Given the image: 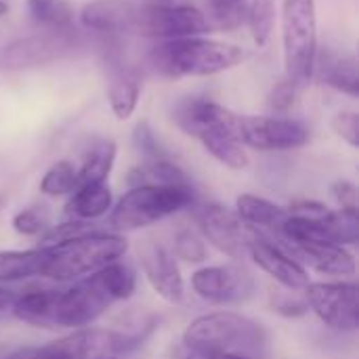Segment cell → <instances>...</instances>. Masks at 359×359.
Masks as SVG:
<instances>
[{
	"instance_id": "cell-17",
	"label": "cell",
	"mask_w": 359,
	"mask_h": 359,
	"mask_svg": "<svg viewBox=\"0 0 359 359\" xmlns=\"http://www.w3.org/2000/svg\"><path fill=\"white\" fill-rule=\"evenodd\" d=\"M236 118L238 114L227 111V116L217 122L215 126L202 130L196 139H200V143L204 145V149L223 166L233 168V170H242L248 166V154L244 149V145L240 143L238 135H236Z\"/></svg>"
},
{
	"instance_id": "cell-41",
	"label": "cell",
	"mask_w": 359,
	"mask_h": 359,
	"mask_svg": "<svg viewBox=\"0 0 359 359\" xmlns=\"http://www.w3.org/2000/svg\"><path fill=\"white\" fill-rule=\"evenodd\" d=\"M4 204H6V196H2V194H0V208H2Z\"/></svg>"
},
{
	"instance_id": "cell-28",
	"label": "cell",
	"mask_w": 359,
	"mask_h": 359,
	"mask_svg": "<svg viewBox=\"0 0 359 359\" xmlns=\"http://www.w3.org/2000/svg\"><path fill=\"white\" fill-rule=\"evenodd\" d=\"M246 19L252 40L259 46H265L273 27V0H252L246 11Z\"/></svg>"
},
{
	"instance_id": "cell-27",
	"label": "cell",
	"mask_w": 359,
	"mask_h": 359,
	"mask_svg": "<svg viewBox=\"0 0 359 359\" xmlns=\"http://www.w3.org/2000/svg\"><path fill=\"white\" fill-rule=\"evenodd\" d=\"M78 185V170L72 162H55L40 181V191L46 196H67Z\"/></svg>"
},
{
	"instance_id": "cell-10",
	"label": "cell",
	"mask_w": 359,
	"mask_h": 359,
	"mask_svg": "<svg viewBox=\"0 0 359 359\" xmlns=\"http://www.w3.org/2000/svg\"><path fill=\"white\" fill-rule=\"evenodd\" d=\"M236 135L242 145L259 151H286L309 143V130L301 122L278 116H238Z\"/></svg>"
},
{
	"instance_id": "cell-29",
	"label": "cell",
	"mask_w": 359,
	"mask_h": 359,
	"mask_svg": "<svg viewBox=\"0 0 359 359\" xmlns=\"http://www.w3.org/2000/svg\"><path fill=\"white\" fill-rule=\"evenodd\" d=\"M208 13L221 27H238L248 11V0H206Z\"/></svg>"
},
{
	"instance_id": "cell-8",
	"label": "cell",
	"mask_w": 359,
	"mask_h": 359,
	"mask_svg": "<svg viewBox=\"0 0 359 359\" xmlns=\"http://www.w3.org/2000/svg\"><path fill=\"white\" fill-rule=\"evenodd\" d=\"M80 48V38L67 29H48L38 36L13 40L0 48V69L21 72L63 59Z\"/></svg>"
},
{
	"instance_id": "cell-37",
	"label": "cell",
	"mask_w": 359,
	"mask_h": 359,
	"mask_svg": "<svg viewBox=\"0 0 359 359\" xmlns=\"http://www.w3.org/2000/svg\"><path fill=\"white\" fill-rule=\"evenodd\" d=\"M330 194L341 208H358V187L351 181H337Z\"/></svg>"
},
{
	"instance_id": "cell-38",
	"label": "cell",
	"mask_w": 359,
	"mask_h": 359,
	"mask_svg": "<svg viewBox=\"0 0 359 359\" xmlns=\"http://www.w3.org/2000/svg\"><path fill=\"white\" fill-rule=\"evenodd\" d=\"M172 359H246L240 355H227V353H219V351H208V349H196V347H187V345H179L175 349Z\"/></svg>"
},
{
	"instance_id": "cell-6",
	"label": "cell",
	"mask_w": 359,
	"mask_h": 359,
	"mask_svg": "<svg viewBox=\"0 0 359 359\" xmlns=\"http://www.w3.org/2000/svg\"><path fill=\"white\" fill-rule=\"evenodd\" d=\"M282 42L286 80L307 84L318 61L316 0H282Z\"/></svg>"
},
{
	"instance_id": "cell-14",
	"label": "cell",
	"mask_w": 359,
	"mask_h": 359,
	"mask_svg": "<svg viewBox=\"0 0 359 359\" xmlns=\"http://www.w3.org/2000/svg\"><path fill=\"white\" fill-rule=\"evenodd\" d=\"M139 261H141V269L149 282V286L154 288V292L164 299L166 303H181L185 297V284H183V276L179 271V265L172 257V252L156 242V240H143L139 244Z\"/></svg>"
},
{
	"instance_id": "cell-31",
	"label": "cell",
	"mask_w": 359,
	"mask_h": 359,
	"mask_svg": "<svg viewBox=\"0 0 359 359\" xmlns=\"http://www.w3.org/2000/svg\"><path fill=\"white\" fill-rule=\"evenodd\" d=\"M271 307L276 313L284 316V318H301L309 311L305 297H299L297 290H288V292H271L269 299Z\"/></svg>"
},
{
	"instance_id": "cell-39",
	"label": "cell",
	"mask_w": 359,
	"mask_h": 359,
	"mask_svg": "<svg viewBox=\"0 0 359 359\" xmlns=\"http://www.w3.org/2000/svg\"><path fill=\"white\" fill-rule=\"evenodd\" d=\"M17 297H19V294H17L15 290H4V288H0V322L6 320L8 316H13Z\"/></svg>"
},
{
	"instance_id": "cell-34",
	"label": "cell",
	"mask_w": 359,
	"mask_h": 359,
	"mask_svg": "<svg viewBox=\"0 0 359 359\" xmlns=\"http://www.w3.org/2000/svg\"><path fill=\"white\" fill-rule=\"evenodd\" d=\"M44 227H46V217L36 208L19 210L13 217V229L21 236H38L44 231Z\"/></svg>"
},
{
	"instance_id": "cell-11",
	"label": "cell",
	"mask_w": 359,
	"mask_h": 359,
	"mask_svg": "<svg viewBox=\"0 0 359 359\" xmlns=\"http://www.w3.org/2000/svg\"><path fill=\"white\" fill-rule=\"evenodd\" d=\"M133 27L151 38L179 40L200 36L208 29V21L202 11L187 4H151L135 13Z\"/></svg>"
},
{
	"instance_id": "cell-42",
	"label": "cell",
	"mask_w": 359,
	"mask_h": 359,
	"mask_svg": "<svg viewBox=\"0 0 359 359\" xmlns=\"http://www.w3.org/2000/svg\"><path fill=\"white\" fill-rule=\"evenodd\" d=\"M97 359H120V358H111V355H103V358H97Z\"/></svg>"
},
{
	"instance_id": "cell-7",
	"label": "cell",
	"mask_w": 359,
	"mask_h": 359,
	"mask_svg": "<svg viewBox=\"0 0 359 359\" xmlns=\"http://www.w3.org/2000/svg\"><path fill=\"white\" fill-rule=\"evenodd\" d=\"M139 345L137 337H124L99 330H78L69 337L57 339L38 347H21L4 359H97L105 353L126 351Z\"/></svg>"
},
{
	"instance_id": "cell-30",
	"label": "cell",
	"mask_w": 359,
	"mask_h": 359,
	"mask_svg": "<svg viewBox=\"0 0 359 359\" xmlns=\"http://www.w3.org/2000/svg\"><path fill=\"white\" fill-rule=\"evenodd\" d=\"M97 231L95 225H90V221H67V223H61L57 227H50L46 233H42V244L40 246H55V244H61V242H69L74 238H80V236H86V233H93Z\"/></svg>"
},
{
	"instance_id": "cell-9",
	"label": "cell",
	"mask_w": 359,
	"mask_h": 359,
	"mask_svg": "<svg viewBox=\"0 0 359 359\" xmlns=\"http://www.w3.org/2000/svg\"><path fill=\"white\" fill-rule=\"evenodd\" d=\"M307 307L332 330L353 332L359 326V288L355 282H316L305 288Z\"/></svg>"
},
{
	"instance_id": "cell-36",
	"label": "cell",
	"mask_w": 359,
	"mask_h": 359,
	"mask_svg": "<svg viewBox=\"0 0 359 359\" xmlns=\"http://www.w3.org/2000/svg\"><path fill=\"white\" fill-rule=\"evenodd\" d=\"M332 128L334 133L347 141L351 147L359 145V116L358 111H339L332 118Z\"/></svg>"
},
{
	"instance_id": "cell-16",
	"label": "cell",
	"mask_w": 359,
	"mask_h": 359,
	"mask_svg": "<svg viewBox=\"0 0 359 359\" xmlns=\"http://www.w3.org/2000/svg\"><path fill=\"white\" fill-rule=\"evenodd\" d=\"M282 246V244H280ZM294 261H299L305 269H313L322 276L332 278H345L355 273V257L345 248L337 244H284L282 246Z\"/></svg>"
},
{
	"instance_id": "cell-19",
	"label": "cell",
	"mask_w": 359,
	"mask_h": 359,
	"mask_svg": "<svg viewBox=\"0 0 359 359\" xmlns=\"http://www.w3.org/2000/svg\"><path fill=\"white\" fill-rule=\"evenodd\" d=\"M111 208V189L107 183L78 185L65 204V215L74 221H95Z\"/></svg>"
},
{
	"instance_id": "cell-40",
	"label": "cell",
	"mask_w": 359,
	"mask_h": 359,
	"mask_svg": "<svg viewBox=\"0 0 359 359\" xmlns=\"http://www.w3.org/2000/svg\"><path fill=\"white\" fill-rule=\"evenodd\" d=\"M6 11H8V6H6V4H4L2 0H0V17H2V15H4Z\"/></svg>"
},
{
	"instance_id": "cell-3",
	"label": "cell",
	"mask_w": 359,
	"mask_h": 359,
	"mask_svg": "<svg viewBox=\"0 0 359 359\" xmlns=\"http://www.w3.org/2000/svg\"><path fill=\"white\" fill-rule=\"evenodd\" d=\"M246 53L236 44L200 36L164 40L149 55L151 65L168 78L215 76L240 65Z\"/></svg>"
},
{
	"instance_id": "cell-13",
	"label": "cell",
	"mask_w": 359,
	"mask_h": 359,
	"mask_svg": "<svg viewBox=\"0 0 359 359\" xmlns=\"http://www.w3.org/2000/svg\"><path fill=\"white\" fill-rule=\"evenodd\" d=\"M200 229L204 238L223 255L231 259H244L248 257V246L259 236V229L242 221L236 212L229 208L210 204L206 206L198 217Z\"/></svg>"
},
{
	"instance_id": "cell-33",
	"label": "cell",
	"mask_w": 359,
	"mask_h": 359,
	"mask_svg": "<svg viewBox=\"0 0 359 359\" xmlns=\"http://www.w3.org/2000/svg\"><path fill=\"white\" fill-rule=\"evenodd\" d=\"M175 255L187 263H202L206 259V246L191 231H181L175 240Z\"/></svg>"
},
{
	"instance_id": "cell-35",
	"label": "cell",
	"mask_w": 359,
	"mask_h": 359,
	"mask_svg": "<svg viewBox=\"0 0 359 359\" xmlns=\"http://www.w3.org/2000/svg\"><path fill=\"white\" fill-rule=\"evenodd\" d=\"M297 93H299V86H297L294 82H290V80L284 78V80L278 82V84L273 86V90L269 93V101H267L269 109H271V111H278V114L288 111V109L294 105V101H297Z\"/></svg>"
},
{
	"instance_id": "cell-5",
	"label": "cell",
	"mask_w": 359,
	"mask_h": 359,
	"mask_svg": "<svg viewBox=\"0 0 359 359\" xmlns=\"http://www.w3.org/2000/svg\"><path fill=\"white\" fill-rule=\"evenodd\" d=\"M194 204V187L175 185H137L130 187L114 206L109 227L118 231H135L168 219Z\"/></svg>"
},
{
	"instance_id": "cell-23",
	"label": "cell",
	"mask_w": 359,
	"mask_h": 359,
	"mask_svg": "<svg viewBox=\"0 0 359 359\" xmlns=\"http://www.w3.org/2000/svg\"><path fill=\"white\" fill-rule=\"evenodd\" d=\"M107 95H109V105H111V111L116 114V118L118 120L130 118L133 111L137 109L139 95H141L139 78L124 65L111 67Z\"/></svg>"
},
{
	"instance_id": "cell-21",
	"label": "cell",
	"mask_w": 359,
	"mask_h": 359,
	"mask_svg": "<svg viewBox=\"0 0 359 359\" xmlns=\"http://www.w3.org/2000/svg\"><path fill=\"white\" fill-rule=\"evenodd\" d=\"M236 215L246 221L248 225H252L255 229H269L273 233L280 231L282 223L288 217V210L252 194H242L236 200Z\"/></svg>"
},
{
	"instance_id": "cell-32",
	"label": "cell",
	"mask_w": 359,
	"mask_h": 359,
	"mask_svg": "<svg viewBox=\"0 0 359 359\" xmlns=\"http://www.w3.org/2000/svg\"><path fill=\"white\" fill-rule=\"evenodd\" d=\"M133 141H135V147L147 158V160H160V158H168V154L162 149L160 141L156 139L154 130L149 128L147 122H141L137 124L135 133H133Z\"/></svg>"
},
{
	"instance_id": "cell-20",
	"label": "cell",
	"mask_w": 359,
	"mask_h": 359,
	"mask_svg": "<svg viewBox=\"0 0 359 359\" xmlns=\"http://www.w3.org/2000/svg\"><path fill=\"white\" fill-rule=\"evenodd\" d=\"M318 72L320 80L349 97L359 95V76L358 61L351 55H339L328 53L322 57V61H316L313 74Z\"/></svg>"
},
{
	"instance_id": "cell-1",
	"label": "cell",
	"mask_w": 359,
	"mask_h": 359,
	"mask_svg": "<svg viewBox=\"0 0 359 359\" xmlns=\"http://www.w3.org/2000/svg\"><path fill=\"white\" fill-rule=\"evenodd\" d=\"M137 288V276L126 263H111L69 290L59 292L55 307V328H84L97 322L114 303L126 301Z\"/></svg>"
},
{
	"instance_id": "cell-25",
	"label": "cell",
	"mask_w": 359,
	"mask_h": 359,
	"mask_svg": "<svg viewBox=\"0 0 359 359\" xmlns=\"http://www.w3.org/2000/svg\"><path fill=\"white\" fill-rule=\"evenodd\" d=\"M116 162V143L109 139L97 141L84 156L82 166L78 168V185L105 183ZM76 185V187H78Z\"/></svg>"
},
{
	"instance_id": "cell-15",
	"label": "cell",
	"mask_w": 359,
	"mask_h": 359,
	"mask_svg": "<svg viewBox=\"0 0 359 359\" xmlns=\"http://www.w3.org/2000/svg\"><path fill=\"white\" fill-rule=\"evenodd\" d=\"M248 257L259 265V269H263L286 290H303L309 284L307 269L294 261L280 244L263 236V231H259V236L248 246Z\"/></svg>"
},
{
	"instance_id": "cell-12",
	"label": "cell",
	"mask_w": 359,
	"mask_h": 359,
	"mask_svg": "<svg viewBox=\"0 0 359 359\" xmlns=\"http://www.w3.org/2000/svg\"><path fill=\"white\" fill-rule=\"evenodd\" d=\"M191 288L212 305H238L255 294V278L244 267L217 265L198 269L191 276Z\"/></svg>"
},
{
	"instance_id": "cell-26",
	"label": "cell",
	"mask_w": 359,
	"mask_h": 359,
	"mask_svg": "<svg viewBox=\"0 0 359 359\" xmlns=\"http://www.w3.org/2000/svg\"><path fill=\"white\" fill-rule=\"evenodd\" d=\"M27 13L46 29H67L74 21V8L67 0H27Z\"/></svg>"
},
{
	"instance_id": "cell-24",
	"label": "cell",
	"mask_w": 359,
	"mask_h": 359,
	"mask_svg": "<svg viewBox=\"0 0 359 359\" xmlns=\"http://www.w3.org/2000/svg\"><path fill=\"white\" fill-rule=\"evenodd\" d=\"M46 252L42 246L32 250H0V282L42 278Z\"/></svg>"
},
{
	"instance_id": "cell-4",
	"label": "cell",
	"mask_w": 359,
	"mask_h": 359,
	"mask_svg": "<svg viewBox=\"0 0 359 359\" xmlns=\"http://www.w3.org/2000/svg\"><path fill=\"white\" fill-rule=\"evenodd\" d=\"M46 252L42 278L69 282L78 278H86L116 261H120L128 242L118 233H86L74 238L69 242H61L55 246H42Z\"/></svg>"
},
{
	"instance_id": "cell-2",
	"label": "cell",
	"mask_w": 359,
	"mask_h": 359,
	"mask_svg": "<svg viewBox=\"0 0 359 359\" xmlns=\"http://www.w3.org/2000/svg\"><path fill=\"white\" fill-rule=\"evenodd\" d=\"M183 345L246 359L269 355V332L263 324L233 311H212L196 318L183 334Z\"/></svg>"
},
{
	"instance_id": "cell-22",
	"label": "cell",
	"mask_w": 359,
	"mask_h": 359,
	"mask_svg": "<svg viewBox=\"0 0 359 359\" xmlns=\"http://www.w3.org/2000/svg\"><path fill=\"white\" fill-rule=\"evenodd\" d=\"M59 290H32L17 297L13 316L29 326L55 328V307Z\"/></svg>"
},
{
	"instance_id": "cell-18",
	"label": "cell",
	"mask_w": 359,
	"mask_h": 359,
	"mask_svg": "<svg viewBox=\"0 0 359 359\" xmlns=\"http://www.w3.org/2000/svg\"><path fill=\"white\" fill-rule=\"evenodd\" d=\"M135 13L130 4L120 0H97L84 6L82 11V23L88 29L97 32H122L130 29L135 21Z\"/></svg>"
}]
</instances>
